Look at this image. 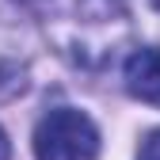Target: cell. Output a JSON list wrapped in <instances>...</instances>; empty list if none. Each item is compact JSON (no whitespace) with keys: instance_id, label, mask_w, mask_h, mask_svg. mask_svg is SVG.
Wrapping results in <instances>:
<instances>
[{"instance_id":"6da1fadb","label":"cell","mask_w":160,"mask_h":160,"mask_svg":"<svg viewBox=\"0 0 160 160\" xmlns=\"http://www.w3.org/2000/svg\"><path fill=\"white\" fill-rule=\"evenodd\" d=\"M61 19V46L76 61L95 65L103 57H114L118 38L126 34V4L122 0H61L57 4Z\"/></svg>"},{"instance_id":"7a4b0ae2","label":"cell","mask_w":160,"mask_h":160,"mask_svg":"<svg viewBox=\"0 0 160 160\" xmlns=\"http://www.w3.org/2000/svg\"><path fill=\"white\" fill-rule=\"evenodd\" d=\"M34 156L38 160H95L99 130L76 107H53L34 126Z\"/></svg>"},{"instance_id":"3957f363","label":"cell","mask_w":160,"mask_h":160,"mask_svg":"<svg viewBox=\"0 0 160 160\" xmlns=\"http://www.w3.org/2000/svg\"><path fill=\"white\" fill-rule=\"evenodd\" d=\"M122 80H126V92L133 99H141L149 107H160V50L156 46L133 50L130 61H126Z\"/></svg>"},{"instance_id":"277c9868","label":"cell","mask_w":160,"mask_h":160,"mask_svg":"<svg viewBox=\"0 0 160 160\" xmlns=\"http://www.w3.org/2000/svg\"><path fill=\"white\" fill-rule=\"evenodd\" d=\"M137 160H160V130H152L145 141H141V149H137Z\"/></svg>"},{"instance_id":"5b68a950","label":"cell","mask_w":160,"mask_h":160,"mask_svg":"<svg viewBox=\"0 0 160 160\" xmlns=\"http://www.w3.org/2000/svg\"><path fill=\"white\" fill-rule=\"evenodd\" d=\"M8 156H12V145H8V133L0 130V160H8Z\"/></svg>"},{"instance_id":"8992f818","label":"cell","mask_w":160,"mask_h":160,"mask_svg":"<svg viewBox=\"0 0 160 160\" xmlns=\"http://www.w3.org/2000/svg\"><path fill=\"white\" fill-rule=\"evenodd\" d=\"M19 4H27V8H34V4H38V0H19Z\"/></svg>"},{"instance_id":"52a82bcc","label":"cell","mask_w":160,"mask_h":160,"mask_svg":"<svg viewBox=\"0 0 160 160\" xmlns=\"http://www.w3.org/2000/svg\"><path fill=\"white\" fill-rule=\"evenodd\" d=\"M152 8H156V12H160V0H152Z\"/></svg>"}]
</instances>
